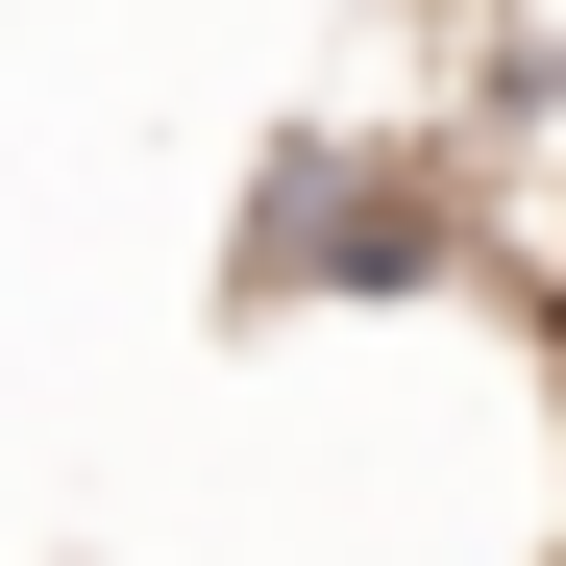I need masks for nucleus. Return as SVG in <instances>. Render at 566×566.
Instances as JSON below:
<instances>
[{"label":"nucleus","mask_w":566,"mask_h":566,"mask_svg":"<svg viewBox=\"0 0 566 566\" xmlns=\"http://www.w3.org/2000/svg\"><path fill=\"white\" fill-rule=\"evenodd\" d=\"M271 296H321V271H443V148H395V172H345V148H296L271 172Z\"/></svg>","instance_id":"nucleus-1"}]
</instances>
